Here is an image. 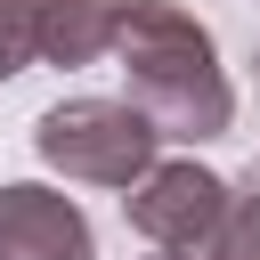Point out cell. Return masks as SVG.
<instances>
[{
  "label": "cell",
  "mask_w": 260,
  "mask_h": 260,
  "mask_svg": "<svg viewBox=\"0 0 260 260\" xmlns=\"http://www.w3.org/2000/svg\"><path fill=\"white\" fill-rule=\"evenodd\" d=\"M122 41V0H32V57L41 65H98Z\"/></svg>",
  "instance_id": "cell-5"
},
{
  "label": "cell",
  "mask_w": 260,
  "mask_h": 260,
  "mask_svg": "<svg viewBox=\"0 0 260 260\" xmlns=\"http://www.w3.org/2000/svg\"><path fill=\"white\" fill-rule=\"evenodd\" d=\"M203 260H260V179L228 195V219H219V236H211Z\"/></svg>",
  "instance_id": "cell-6"
},
{
  "label": "cell",
  "mask_w": 260,
  "mask_h": 260,
  "mask_svg": "<svg viewBox=\"0 0 260 260\" xmlns=\"http://www.w3.org/2000/svg\"><path fill=\"white\" fill-rule=\"evenodd\" d=\"M32 65V0H0V81Z\"/></svg>",
  "instance_id": "cell-7"
},
{
  "label": "cell",
  "mask_w": 260,
  "mask_h": 260,
  "mask_svg": "<svg viewBox=\"0 0 260 260\" xmlns=\"http://www.w3.org/2000/svg\"><path fill=\"white\" fill-rule=\"evenodd\" d=\"M32 154L57 171V179H81V187H138L154 162H162V130L130 106V98H57L41 122H32Z\"/></svg>",
  "instance_id": "cell-2"
},
{
  "label": "cell",
  "mask_w": 260,
  "mask_h": 260,
  "mask_svg": "<svg viewBox=\"0 0 260 260\" xmlns=\"http://www.w3.org/2000/svg\"><path fill=\"white\" fill-rule=\"evenodd\" d=\"M114 65H122L130 106H138L162 138H179V146L228 138V122H236V89H228L219 41H211V24L187 16L179 0H122Z\"/></svg>",
  "instance_id": "cell-1"
},
{
  "label": "cell",
  "mask_w": 260,
  "mask_h": 260,
  "mask_svg": "<svg viewBox=\"0 0 260 260\" xmlns=\"http://www.w3.org/2000/svg\"><path fill=\"white\" fill-rule=\"evenodd\" d=\"M154 260H171V252H154Z\"/></svg>",
  "instance_id": "cell-8"
},
{
  "label": "cell",
  "mask_w": 260,
  "mask_h": 260,
  "mask_svg": "<svg viewBox=\"0 0 260 260\" xmlns=\"http://www.w3.org/2000/svg\"><path fill=\"white\" fill-rule=\"evenodd\" d=\"M0 260H98V236L73 195L8 179L0 187Z\"/></svg>",
  "instance_id": "cell-4"
},
{
  "label": "cell",
  "mask_w": 260,
  "mask_h": 260,
  "mask_svg": "<svg viewBox=\"0 0 260 260\" xmlns=\"http://www.w3.org/2000/svg\"><path fill=\"white\" fill-rule=\"evenodd\" d=\"M228 195H236V187L187 154V162H154V171L122 195V219H130L154 252H171V260H203L211 236H219V219H228Z\"/></svg>",
  "instance_id": "cell-3"
}]
</instances>
